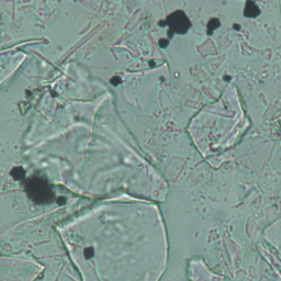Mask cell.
Segmentation results:
<instances>
[{"instance_id":"1","label":"cell","mask_w":281,"mask_h":281,"mask_svg":"<svg viewBox=\"0 0 281 281\" xmlns=\"http://www.w3.org/2000/svg\"><path fill=\"white\" fill-rule=\"evenodd\" d=\"M168 23L170 25V28L174 29L177 33L187 32L188 28L190 26L189 20L186 17V14L181 11H177L172 13L168 19Z\"/></svg>"},{"instance_id":"2","label":"cell","mask_w":281,"mask_h":281,"mask_svg":"<svg viewBox=\"0 0 281 281\" xmlns=\"http://www.w3.org/2000/svg\"><path fill=\"white\" fill-rule=\"evenodd\" d=\"M33 190L30 191L32 198L34 199L35 195H40L39 198V202H46V201H51L52 200V192L50 191L49 187H46L45 184H42L41 182L32 184Z\"/></svg>"},{"instance_id":"3","label":"cell","mask_w":281,"mask_h":281,"mask_svg":"<svg viewBox=\"0 0 281 281\" xmlns=\"http://www.w3.org/2000/svg\"><path fill=\"white\" fill-rule=\"evenodd\" d=\"M250 11H252L250 17H256V15L259 13L258 7H257L254 2H248V3H247V6H246V8H245V15H249Z\"/></svg>"}]
</instances>
